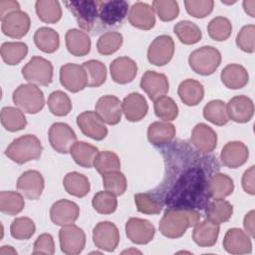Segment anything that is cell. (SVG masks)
<instances>
[{
  "instance_id": "52a82bcc",
  "label": "cell",
  "mask_w": 255,
  "mask_h": 255,
  "mask_svg": "<svg viewBox=\"0 0 255 255\" xmlns=\"http://www.w3.org/2000/svg\"><path fill=\"white\" fill-rule=\"evenodd\" d=\"M22 75L30 84L48 86L53 80V65L45 58L34 56L22 68Z\"/></svg>"
},
{
  "instance_id": "ac0fdd59",
  "label": "cell",
  "mask_w": 255,
  "mask_h": 255,
  "mask_svg": "<svg viewBox=\"0 0 255 255\" xmlns=\"http://www.w3.org/2000/svg\"><path fill=\"white\" fill-rule=\"evenodd\" d=\"M190 142L199 153L207 154L215 149L217 144V134L209 126L200 123L193 128L190 135Z\"/></svg>"
},
{
  "instance_id": "8d00e7d4",
  "label": "cell",
  "mask_w": 255,
  "mask_h": 255,
  "mask_svg": "<svg viewBox=\"0 0 255 255\" xmlns=\"http://www.w3.org/2000/svg\"><path fill=\"white\" fill-rule=\"evenodd\" d=\"M233 214L232 204L224 198L214 199L205 207V215L208 219L220 224L227 222Z\"/></svg>"
},
{
  "instance_id": "816d5d0a",
  "label": "cell",
  "mask_w": 255,
  "mask_h": 255,
  "mask_svg": "<svg viewBox=\"0 0 255 255\" xmlns=\"http://www.w3.org/2000/svg\"><path fill=\"white\" fill-rule=\"evenodd\" d=\"M117 195L114 193L103 190L96 193L92 200V205L94 209L100 214H111L116 211L118 206Z\"/></svg>"
},
{
  "instance_id": "603a6c76",
  "label": "cell",
  "mask_w": 255,
  "mask_h": 255,
  "mask_svg": "<svg viewBox=\"0 0 255 255\" xmlns=\"http://www.w3.org/2000/svg\"><path fill=\"white\" fill-rule=\"evenodd\" d=\"M223 247L230 254L251 253V237L240 228H230L224 235Z\"/></svg>"
},
{
  "instance_id": "d6a6232c",
  "label": "cell",
  "mask_w": 255,
  "mask_h": 255,
  "mask_svg": "<svg viewBox=\"0 0 255 255\" xmlns=\"http://www.w3.org/2000/svg\"><path fill=\"white\" fill-rule=\"evenodd\" d=\"M234 189V183L227 174L215 172L208 180L207 192L210 198L219 199L229 196Z\"/></svg>"
},
{
  "instance_id": "ab89813d",
  "label": "cell",
  "mask_w": 255,
  "mask_h": 255,
  "mask_svg": "<svg viewBox=\"0 0 255 255\" xmlns=\"http://www.w3.org/2000/svg\"><path fill=\"white\" fill-rule=\"evenodd\" d=\"M2 60L10 66L18 65L28 54V46L24 42H5L0 49Z\"/></svg>"
},
{
  "instance_id": "ba28073f",
  "label": "cell",
  "mask_w": 255,
  "mask_h": 255,
  "mask_svg": "<svg viewBox=\"0 0 255 255\" xmlns=\"http://www.w3.org/2000/svg\"><path fill=\"white\" fill-rule=\"evenodd\" d=\"M59 241L62 252L67 255H77L85 248L86 234L74 223L65 225L59 231Z\"/></svg>"
},
{
  "instance_id": "f35d334b",
  "label": "cell",
  "mask_w": 255,
  "mask_h": 255,
  "mask_svg": "<svg viewBox=\"0 0 255 255\" xmlns=\"http://www.w3.org/2000/svg\"><path fill=\"white\" fill-rule=\"evenodd\" d=\"M1 124L8 131H18L25 128L27 120L21 110L14 107H4L1 110Z\"/></svg>"
},
{
  "instance_id": "bcb514c9",
  "label": "cell",
  "mask_w": 255,
  "mask_h": 255,
  "mask_svg": "<svg viewBox=\"0 0 255 255\" xmlns=\"http://www.w3.org/2000/svg\"><path fill=\"white\" fill-rule=\"evenodd\" d=\"M207 32L211 39L218 42L225 41L232 33V24L229 19L223 16H217L208 23Z\"/></svg>"
},
{
  "instance_id": "c3c4849f",
  "label": "cell",
  "mask_w": 255,
  "mask_h": 255,
  "mask_svg": "<svg viewBox=\"0 0 255 255\" xmlns=\"http://www.w3.org/2000/svg\"><path fill=\"white\" fill-rule=\"evenodd\" d=\"M48 108L57 117H65L72 110V103L67 94L62 91H55L48 98Z\"/></svg>"
},
{
  "instance_id": "f546056e",
  "label": "cell",
  "mask_w": 255,
  "mask_h": 255,
  "mask_svg": "<svg viewBox=\"0 0 255 255\" xmlns=\"http://www.w3.org/2000/svg\"><path fill=\"white\" fill-rule=\"evenodd\" d=\"M221 82L223 85L232 90L244 88L249 81L247 70L239 64H229L221 72Z\"/></svg>"
},
{
  "instance_id": "6f0895ef",
  "label": "cell",
  "mask_w": 255,
  "mask_h": 255,
  "mask_svg": "<svg viewBox=\"0 0 255 255\" xmlns=\"http://www.w3.org/2000/svg\"><path fill=\"white\" fill-rule=\"evenodd\" d=\"M185 9L189 15L194 18H204L208 16L214 7L212 0H186Z\"/></svg>"
},
{
  "instance_id": "7dc6e473",
  "label": "cell",
  "mask_w": 255,
  "mask_h": 255,
  "mask_svg": "<svg viewBox=\"0 0 255 255\" xmlns=\"http://www.w3.org/2000/svg\"><path fill=\"white\" fill-rule=\"evenodd\" d=\"M123 35L116 31L104 33L97 42L98 52L104 56L112 55L117 52L123 45Z\"/></svg>"
},
{
  "instance_id": "9f6ffc18",
  "label": "cell",
  "mask_w": 255,
  "mask_h": 255,
  "mask_svg": "<svg viewBox=\"0 0 255 255\" xmlns=\"http://www.w3.org/2000/svg\"><path fill=\"white\" fill-rule=\"evenodd\" d=\"M255 26L253 24L243 26L236 37V45L246 53L255 51Z\"/></svg>"
},
{
  "instance_id": "681fc988",
  "label": "cell",
  "mask_w": 255,
  "mask_h": 255,
  "mask_svg": "<svg viewBox=\"0 0 255 255\" xmlns=\"http://www.w3.org/2000/svg\"><path fill=\"white\" fill-rule=\"evenodd\" d=\"M155 116L165 122L173 121L178 115V107L171 99L167 96H162L154 101L153 104Z\"/></svg>"
},
{
  "instance_id": "e7e4bbea",
  "label": "cell",
  "mask_w": 255,
  "mask_h": 255,
  "mask_svg": "<svg viewBox=\"0 0 255 255\" xmlns=\"http://www.w3.org/2000/svg\"><path fill=\"white\" fill-rule=\"evenodd\" d=\"M0 254H17V251L12 246H2V248L0 249Z\"/></svg>"
},
{
  "instance_id": "11a10c76",
  "label": "cell",
  "mask_w": 255,
  "mask_h": 255,
  "mask_svg": "<svg viewBox=\"0 0 255 255\" xmlns=\"http://www.w3.org/2000/svg\"><path fill=\"white\" fill-rule=\"evenodd\" d=\"M153 11L163 22L174 20L179 14L178 3L174 0H154L152 2Z\"/></svg>"
},
{
  "instance_id": "ee69618b",
  "label": "cell",
  "mask_w": 255,
  "mask_h": 255,
  "mask_svg": "<svg viewBox=\"0 0 255 255\" xmlns=\"http://www.w3.org/2000/svg\"><path fill=\"white\" fill-rule=\"evenodd\" d=\"M83 68L87 74L88 87H100L107 80V67L104 63L98 60L86 61Z\"/></svg>"
},
{
  "instance_id": "83f0119b",
  "label": "cell",
  "mask_w": 255,
  "mask_h": 255,
  "mask_svg": "<svg viewBox=\"0 0 255 255\" xmlns=\"http://www.w3.org/2000/svg\"><path fill=\"white\" fill-rule=\"evenodd\" d=\"M219 231V224L207 218L194 225L192 239L200 247H211L217 242Z\"/></svg>"
},
{
  "instance_id": "9a60e30c",
  "label": "cell",
  "mask_w": 255,
  "mask_h": 255,
  "mask_svg": "<svg viewBox=\"0 0 255 255\" xmlns=\"http://www.w3.org/2000/svg\"><path fill=\"white\" fill-rule=\"evenodd\" d=\"M18 191L27 199H38L44 190L45 181L42 174L37 170H27L23 172L16 183Z\"/></svg>"
},
{
  "instance_id": "cb8c5ba5",
  "label": "cell",
  "mask_w": 255,
  "mask_h": 255,
  "mask_svg": "<svg viewBox=\"0 0 255 255\" xmlns=\"http://www.w3.org/2000/svg\"><path fill=\"white\" fill-rule=\"evenodd\" d=\"M249 156L248 147L238 140L227 142L221 150L220 159L223 165L229 168H237L243 165Z\"/></svg>"
},
{
  "instance_id": "7402d4cb",
  "label": "cell",
  "mask_w": 255,
  "mask_h": 255,
  "mask_svg": "<svg viewBox=\"0 0 255 255\" xmlns=\"http://www.w3.org/2000/svg\"><path fill=\"white\" fill-rule=\"evenodd\" d=\"M80 214L79 206L71 200L60 199L50 209V217L54 224L65 226L75 223Z\"/></svg>"
},
{
  "instance_id": "3957f363",
  "label": "cell",
  "mask_w": 255,
  "mask_h": 255,
  "mask_svg": "<svg viewBox=\"0 0 255 255\" xmlns=\"http://www.w3.org/2000/svg\"><path fill=\"white\" fill-rule=\"evenodd\" d=\"M43 150L40 139L34 134H24L14 139L6 148L5 154L12 161L23 164L40 158Z\"/></svg>"
},
{
  "instance_id": "2e32d148",
  "label": "cell",
  "mask_w": 255,
  "mask_h": 255,
  "mask_svg": "<svg viewBox=\"0 0 255 255\" xmlns=\"http://www.w3.org/2000/svg\"><path fill=\"white\" fill-rule=\"evenodd\" d=\"M77 125L82 132L96 140L104 139L108 134V128L96 112L86 111L77 117Z\"/></svg>"
},
{
  "instance_id": "d6986e66",
  "label": "cell",
  "mask_w": 255,
  "mask_h": 255,
  "mask_svg": "<svg viewBox=\"0 0 255 255\" xmlns=\"http://www.w3.org/2000/svg\"><path fill=\"white\" fill-rule=\"evenodd\" d=\"M140 88L146 93L151 101L164 96L169 89L167 77L164 74L147 70L141 77Z\"/></svg>"
},
{
  "instance_id": "277c9868",
  "label": "cell",
  "mask_w": 255,
  "mask_h": 255,
  "mask_svg": "<svg viewBox=\"0 0 255 255\" xmlns=\"http://www.w3.org/2000/svg\"><path fill=\"white\" fill-rule=\"evenodd\" d=\"M221 63L220 52L212 46H203L194 50L188 57L189 67L201 76L213 74Z\"/></svg>"
},
{
  "instance_id": "94428289",
  "label": "cell",
  "mask_w": 255,
  "mask_h": 255,
  "mask_svg": "<svg viewBox=\"0 0 255 255\" xmlns=\"http://www.w3.org/2000/svg\"><path fill=\"white\" fill-rule=\"evenodd\" d=\"M20 10V5L17 1L13 0H2L0 1V18L1 20L9 13Z\"/></svg>"
},
{
  "instance_id": "f6af8a7d",
  "label": "cell",
  "mask_w": 255,
  "mask_h": 255,
  "mask_svg": "<svg viewBox=\"0 0 255 255\" xmlns=\"http://www.w3.org/2000/svg\"><path fill=\"white\" fill-rule=\"evenodd\" d=\"M134 203L137 211L143 214H158L163 207L162 202L153 193L149 192L135 194Z\"/></svg>"
},
{
  "instance_id": "f5cc1de1",
  "label": "cell",
  "mask_w": 255,
  "mask_h": 255,
  "mask_svg": "<svg viewBox=\"0 0 255 255\" xmlns=\"http://www.w3.org/2000/svg\"><path fill=\"white\" fill-rule=\"evenodd\" d=\"M95 168L103 175L104 173L121 169V161L117 153L104 150L98 153L94 161Z\"/></svg>"
},
{
  "instance_id": "5b68a950",
  "label": "cell",
  "mask_w": 255,
  "mask_h": 255,
  "mask_svg": "<svg viewBox=\"0 0 255 255\" xmlns=\"http://www.w3.org/2000/svg\"><path fill=\"white\" fill-rule=\"evenodd\" d=\"M14 104L28 114H37L45 106L43 92L34 84H22L13 92Z\"/></svg>"
},
{
  "instance_id": "30bf717a",
  "label": "cell",
  "mask_w": 255,
  "mask_h": 255,
  "mask_svg": "<svg viewBox=\"0 0 255 255\" xmlns=\"http://www.w3.org/2000/svg\"><path fill=\"white\" fill-rule=\"evenodd\" d=\"M51 146L60 153H68L77 141V135L72 128L65 123H55L49 128Z\"/></svg>"
},
{
  "instance_id": "be15d7a7",
  "label": "cell",
  "mask_w": 255,
  "mask_h": 255,
  "mask_svg": "<svg viewBox=\"0 0 255 255\" xmlns=\"http://www.w3.org/2000/svg\"><path fill=\"white\" fill-rule=\"evenodd\" d=\"M243 8L250 17H255V0H244Z\"/></svg>"
},
{
  "instance_id": "e0dca14e",
  "label": "cell",
  "mask_w": 255,
  "mask_h": 255,
  "mask_svg": "<svg viewBox=\"0 0 255 255\" xmlns=\"http://www.w3.org/2000/svg\"><path fill=\"white\" fill-rule=\"evenodd\" d=\"M96 113L105 124L115 126L122 119V103L119 98L113 95L101 97L96 104Z\"/></svg>"
},
{
  "instance_id": "60d3db41",
  "label": "cell",
  "mask_w": 255,
  "mask_h": 255,
  "mask_svg": "<svg viewBox=\"0 0 255 255\" xmlns=\"http://www.w3.org/2000/svg\"><path fill=\"white\" fill-rule=\"evenodd\" d=\"M173 31L179 41L185 45L195 44L202 38V33L199 27L195 23L188 20H183L176 23L173 27Z\"/></svg>"
},
{
  "instance_id": "484cf974",
  "label": "cell",
  "mask_w": 255,
  "mask_h": 255,
  "mask_svg": "<svg viewBox=\"0 0 255 255\" xmlns=\"http://www.w3.org/2000/svg\"><path fill=\"white\" fill-rule=\"evenodd\" d=\"M128 22L140 30H149L155 25L153 8L143 2H135L129 9Z\"/></svg>"
},
{
  "instance_id": "f1b7e54d",
  "label": "cell",
  "mask_w": 255,
  "mask_h": 255,
  "mask_svg": "<svg viewBox=\"0 0 255 255\" xmlns=\"http://www.w3.org/2000/svg\"><path fill=\"white\" fill-rule=\"evenodd\" d=\"M66 47L73 56L83 57L91 51V39L89 35L79 29H70L67 31Z\"/></svg>"
},
{
  "instance_id": "91938a15",
  "label": "cell",
  "mask_w": 255,
  "mask_h": 255,
  "mask_svg": "<svg viewBox=\"0 0 255 255\" xmlns=\"http://www.w3.org/2000/svg\"><path fill=\"white\" fill-rule=\"evenodd\" d=\"M254 170H255V166L252 165L247 170H245L242 176V187L246 193L251 195L255 194V179H254L255 171Z\"/></svg>"
},
{
  "instance_id": "9c48e42d",
  "label": "cell",
  "mask_w": 255,
  "mask_h": 255,
  "mask_svg": "<svg viewBox=\"0 0 255 255\" xmlns=\"http://www.w3.org/2000/svg\"><path fill=\"white\" fill-rule=\"evenodd\" d=\"M174 54V42L168 35L157 36L147 49V60L154 66H164L169 63Z\"/></svg>"
},
{
  "instance_id": "7bdbcfd3",
  "label": "cell",
  "mask_w": 255,
  "mask_h": 255,
  "mask_svg": "<svg viewBox=\"0 0 255 255\" xmlns=\"http://www.w3.org/2000/svg\"><path fill=\"white\" fill-rule=\"evenodd\" d=\"M25 206L23 195L16 191L0 192V211L8 215H16L20 213Z\"/></svg>"
},
{
  "instance_id": "7a4b0ae2",
  "label": "cell",
  "mask_w": 255,
  "mask_h": 255,
  "mask_svg": "<svg viewBox=\"0 0 255 255\" xmlns=\"http://www.w3.org/2000/svg\"><path fill=\"white\" fill-rule=\"evenodd\" d=\"M199 219L200 213L196 209L166 208L158 228L160 233L167 238H179Z\"/></svg>"
},
{
  "instance_id": "680465c9",
  "label": "cell",
  "mask_w": 255,
  "mask_h": 255,
  "mask_svg": "<svg viewBox=\"0 0 255 255\" xmlns=\"http://www.w3.org/2000/svg\"><path fill=\"white\" fill-rule=\"evenodd\" d=\"M55 252V243L51 234L43 233L36 239L34 243L33 254L52 255Z\"/></svg>"
},
{
  "instance_id": "6125c7cd",
  "label": "cell",
  "mask_w": 255,
  "mask_h": 255,
  "mask_svg": "<svg viewBox=\"0 0 255 255\" xmlns=\"http://www.w3.org/2000/svg\"><path fill=\"white\" fill-rule=\"evenodd\" d=\"M254 216H255V211L254 210H251L249 211L245 217H244V220H243V226H244V229L246 230V233L251 237L253 238L254 237Z\"/></svg>"
},
{
  "instance_id": "4316f807",
  "label": "cell",
  "mask_w": 255,
  "mask_h": 255,
  "mask_svg": "<svg viewBox=\"0 0 255 255\" xmlns=\"http://www.w3.org/2000/svg\"><path fill=\"white\" fill-rule=\"evenodd\" d=\"M122 110L128 122H138L142 120L148 111L145 98L138 93L128 94L122 103Z\"/></svg>"
},
{
  "instance_id": "8992f818",
  "label": "cell",
  "mask_w": 255,
  "mask_h": 255,
  "mask_svg": "<svg viewBox=\"0 0 255 255\" xmlns=\"http://www.w3.org/2000/svg\"><path fill=\"white\" fill-rule=\"evenodd\" d=\"M64 4L72 12L78 25L86 30L91 31L95 24L97 17H99L100 1L95 0H71L64 1Z\"/></svg>"
},
{
  "instance_id": "74e56055",
  "label": "cell",
  "mask_w": 255,
  "mask_h": 255,
  "mask_svg": "<svg viewBox=\"0 0 255 255\" xmlns=\"http://www.w3.org/2000/svg\"><path fill=\"white\" fill-rule=\"evenodd\" d=\"M35 10L38 18L44 23H57L62 17V8L58 1L38 0L35 3Z\"/></svg>"
},
{
  "instance_id": "d4e9b609",
  "label": "cell",
  "mask_w": 255,
  "mask_h": 255,
  "mask_svg": "<svg viewBox=\"0 0 255 255\" xmlns=\"http://www.w3.org/2000/svg\"><path fill=\"white\" fill-rule=\"evenodd\" d=\"M110 73L114 82L125 85L132 82L135 78L137 65L128 57H119L111 63Z\"/></svg>"
},
{
  "instance_id": "b9f144b4",
  "label": "cell",
  "mask_w": 255,
  "mask_h": 255,
  "mask_svg": "<svg viewBox=\"0 0 255 255\" xmlns=\"http://www.w3.org/2000/svg\"><path fill=\"white\" fill-rule=\"evenodd\" d=\"M203 117L205 120L216 126H224L229 119L226 111V104L221 100L208 102L203 108Z\"/></svg>"
},
{
  "instance_id": "6da1fadb",
  "label": "cell",
  "mask_w": 255,
  "mask_h": 255,
  "mask_svg": "<svg viewBox=\"0 0 255 255\" xmlns=\"http://www.w3.org/2000/svg\"><path fill=\"white\" fill-rule=\"evenodd\" d=\"M167 154V153H166ZM168 176L160 188L165 195L161 199L167 208L204 209L209 201L207 183L218 166L213 156L199 157L194 151L190 159H178L170 148L167 154Z\"/></svg>"
},
{
  "instance_id": "5bb4252c",
  "label": "cell",
  "mask_w": 255,
  "mask_h": 255,
  "mask_svg": "<svg viewBox=\"0 0 255 255\" xmlns=\"http://www.w3.org/2000/svg\"><path fill=\"white\" fill-rule=\"evenodd\" d=\"M128 10V3L124 0L100 1L99 18L105 26H116L123 22Z\"/></svg>"
},
{
  "instance_id": "4dcf8cb0",
  "label": "cell",
  "mask_w": 255,
  "mask_h": 255,
  "mask_svg": "<svg viewBox=\"0 0 255 255\" xmlns=\"http://www.w3.org/2000/svg\"><path fill=\"white\" fill-rule=\"evenodd\" d=\"M177 94L184 105L193 107L203 100L204 88L200 82L194 79H186L179 84Z\"/></svg>"
},
{
  "instance_id": "f907efd6",
  "label": "cell",
  "mask_w": 255,
  "mask_h": 255,
  "mask_svg": "<svg viewBox=\"0 0 255 255\" xmlns=\"http://www.w3.org/2000/svg\"><path fill=\"white\" fill-rule=\"evenodd\" d=\"M36 231L34 221L29 217H18L10 225L11 236L17 240H28Z\"/></svg>"
},
{
  "instance_id": "4fadbf2b",
  "label": "cell",
  "mask_w": 255,
  "mask_h": 255,
  "mask_svg": "<svg viewBox=\"0 0 255 255\" xmlns=\"http://www.w3.org/2000/svg\"><path fill=\"white\" fill-rule=\"evenodd\" d=\"M61 85L72 93H78L84 90L87 85V74L83 66L68 63L60 69Z\"/></svg>"
},
{
  "instance_id": "ffe728a7",
  "label": "cell",
  "mask_w": 255,
  "mask_h": 255,
  "mask_svg": "<svg viewBox=\"0 0 255 255\" xmlns=\"http://www.w3.org/2000/svg\"><path fill=\"white\" fill-rule=\"evenodd\" d=\"M126 233L131 242L135 244H146L152 240L155 228L146 219L131 217L126 223Z\"/></svg>"
},
{
  "instance_id": "db71d44e",
  "label": "cell",
  "mask_w": 255,
  "mask_h": 255,
  "mask_svg": "<svg viewBox=\"0 0 255 255\" xmlns=\"http://www.w3.org/2000/svg\"><path fill=\"white\" fill-rule=\"evenodd\" d=\"M103 185L115 195H122L127 190V178L120 170L107 172L103 174Z\"/></svg>"
},
{
  "instance_id": "d590c367",
  "label": "cell",
  "mask_w": 255,
  "mask_h": 255,
  "mask_svg": "<svg viewBox=\"0 0 255 255\" xmlns=\"http://www.w3.org/2000/svg\"><path fill=\"white\" fill-rule=\"evenodd\" d=\"M34 43L44 53H54L60 46L58 32L49 27H41L34 34Z\"/></svg>"
},
{
  "instance_id": "8fae6325",
  "label": "cell",
  "mask_w": 255,
  "mask_h": 255,
  "mask_svg": "<svg viewBox=\"0 0 255 255\" xmlns=\"http://www.w3.org/2000/svg\"><path fill=\"white\" fill-rule=\"evenodd\" d=\"M93 241L102 250L115 251L120 242L118 227L111 221L99 222L93 229Z\"/></svg>"
},
{
  "instance_id": "1f68e13d",
  "label": "cell",
  "mask_w": 255,
  "mask_h": 255,
  "mask_svg": "<svg viewBox=\"0 0 255 255\" xmlns=\"http://www.w3.org/2000/svg\"><path fill=\"white\" fill-rule=\"evenodd\" d=\"M175 136V128L171 123L154 122L148 126L147 139L153 145L169 143Z\"/></svg>"
},
{
  "instance_id": "836d02e7",
  "label": "cell",
  "mask_w": 255,
  "mask_h": 255,
  "mask_svg": "<svg viewBox=\"0 0 255 255\" xmlns=\"http://www.w3.org/2000/svg\"><path fill=\"white\" fill-rule=\"evenodd\" d=\"M70 153L78 165L91 168L94 166V161L99 153V149L86 141H76L71 147Z\"/></svg>"
},
{
  "instance_id": "7c38bea8",
  "label": "cell",
  "mask_w": 255,
  "mask_h": 255,
  "mask_svg": "<svg viewBox=\"0 0 255 255\" xmlns=\"http://www.w3.org/2000/svg\"><path fill=\"white\" fill-rule=\"evenodd\" d=\"M1 30L3 34L13 39L24 37L28 33L31 25L29 15L22 10L9 13L1 20Z\"/></svg>"
},
{
  "instance_id": "e575fe53",
  "label": "cell",
  "mask_w": 255,
  "mask_h": 255,
  "mask_svg": "<svg viewBox=\"0 0 255 255\" xmlns=\"http://www.w3.org/2000/svg\"><path fill=\"white\" fill-rule=\"evenodd\" d=\"M63 185L65 190L76 197L86 196L91 189L90 181L86 175L83 173L72 171L65 175L63 180Z\"/></svg>"
},
{
  "instance_id": "44dd1931",
  "label": "cell",
  "mask_w": 255,
  "mask_h": 255,
  "mask_svg": "<svg viewBox=\"0 0 255 255\" xmlns=\"http://www.w3.org/2000/svg\"><path fill=\"white\" fill-rule=\"evenodd\" d=\"M228 119L239 124L248 123L254 114V105L250 98L244 95L235 96L226 105Z\"/></svg>"
}]
</instances>
